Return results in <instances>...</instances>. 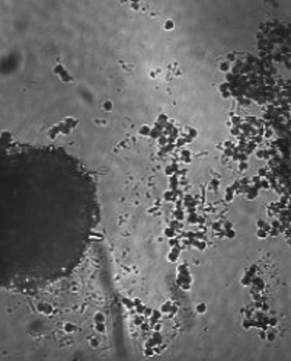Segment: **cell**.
Returning a JSON list of instances; mask_svg holds the SVG:
<instances>
[{
	"label": "cell",
	"mask_w": 291,
	"mask_h": 361,
	"mask_svg": "<svg viewBox=\"0 0 291 361\" xmlns=\"http://www.w3.org/2000/svg\"><path fill=\"white\" fill-rule=\"evenodd\" d=\"M70 161L0 134V288L28 291L70 268Z\"/></svg>",
	"instance_id": "obj_1"
}]
</instances>
